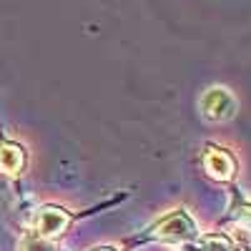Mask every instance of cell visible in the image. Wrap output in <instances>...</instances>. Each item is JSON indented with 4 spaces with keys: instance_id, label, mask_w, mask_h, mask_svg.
Instances as JSON below:
<instances>
[{
    "instance_id": "cell-1",
    "label": "cell",
    "mask_w": 251,
    "mask_h": 251,
    "mask_svg": "<svg viewBox=\"0 0 251 251\" xmlns=\"http://www.w3.org/2000/svg\"><path fill=\"white\" fill-rule=\"evenodd\" d=\"M194 234H196V226L183 211H174L169 216H163L153 228V236L161 241H183V239H191Z\"/></svg>"
},
{
    "instance_id": "cell-2",
    "label": "cell",
    "mask_w": 251,
    "mask_h": 251,
    "mask_svg": "<svg viewBox=\"0 0 251 251\" xmlns=\"http://www.w3.org/2000/svg\"><path fill=\"white\" fill-rule=\"evenodd\" d=\"M33 226H35V231H38L40 239L58 236V234H63L71 226V214L66 211V208H58V206H43V208H38Z\"/></svg>"
},
{
    "instance_id": "cell-3",
    "label": "cell",
    "mask_w": 251,
    "mask_h": 251,
    "mask_svg": "<svg viewBox=\"0 0 251 251\" xmlns=\"http://www.w3.org/2000/svg\"><path fill=\"white\" fill-rule=\"evenodd\" d=\"M234 98L226 88H208L201 98V108L211 121H226L234 116Z\"/></svg>"
},
{
    "instance_id": "cell-4",
    "label": "cell",
    "mask_w": 251,
    "mask_h": 251,
    "mask_svg": "<svg viewBox=\"0 0 251 251\" xmlns=\"http://www.w3.org/2000/svg\"><path fill=\"white\" fill-rule=\"evenodd\" d=\"M25 169V151L23 146H18L13 141L0 143V171L8 176H18Z\"/></svg>"
},
{
    "instance_id": "cell-5",
    "label": "cell",
    "mask_w": 251,
    "mask_h": 251,
    "mask_svg": "<svg viewBox=\"0 0 251 251\" xmlns=\"http://www.w3.org/2000/svg\"><path fill=\"white\" fill-rule=\"evenodd\" d=\"M206 171L211 174L214 178H231L234 176V158L228 156L226 151H219V149H208L206 153Z\"/></svg>"
},
{
    "instance_id": "cell-6",
    "label": "cell",
    "mask_w": 251,
    "mask_h": 251,
    "mask_svg": "<svg viewBox=\"0 0 251 251\" xmlns=\"http://www.w3.org/2000/svg\"><path fill=\"white\" fill-rule=\"evenodd\" d=\"M23 251H53L43 239H25L23 241Z\"/></svg>"
},
{
    "instance_id": "cell-7",
    "label": "cell",
    "mask_w": 251,
    "mask_h": 251,
    "mask_svg": "<svg viewBox=\"0 0 251 251\" xmlns=\"http://www.w3.org/2000/svg\"><path fill=\"white\" fill-rule=\"evenodd\" d=\"M93 251H113V249H93Z\"/></svg>"
}]
</instances>
